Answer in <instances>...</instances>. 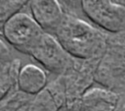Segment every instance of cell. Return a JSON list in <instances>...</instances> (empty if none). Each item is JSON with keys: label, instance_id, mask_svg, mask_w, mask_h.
<instances>
[{"label": "cell", "instance_id": "cell-1", "mask_svg": "<svg viewBox=\"0 0 125 111\" xmlns=\"http://www.w3.org/2000/svg\"><path fill=\"white\" fill-rule=\"evenodd\" d=\"M55 36L67 53L79 60L101 61L108 47L107 33L72 13L64 12Z\"/></svg>", "mask_w": 125, "mask_h": 111}, {"label": "cell", "instance_id": "cell-5", "mask_svg": "<svg viewBox=\"0 0 125 111\" xmlns=\"http://www.w3.org/2000/svg\"><path fill=\"white\" fill-rule=\"evenodd\" d=\"M81 9L94 24L112 33L125 32V4L123 1L83 0Z\"/></svg>", "mask_w": 125, "mask_h": 111}, {"label": "cell", "instance_id": "cell-7", "mask_svg": "<svg viewBox=\"0 0 125 111\" xmlns=\"http://www.w3.org/2000/svg\"><path fill=\"white\" fill-rule=\"evenodd\" d=\"M120 95L104 86L88 88L81 98L66 111H115Z\"/></svg>", "mask_w": 125, "mask_h": 111}, {"label": "cell", "instance_id": "cell-10", "mask_svg": "<svg viewBox=\"0 0 125 111\" xmlns=\"http://www.w3.org/2000/svg\"><path fill=\"white\" fill-rule=\"evenodd\" d=\"M63 104H65L64 83L62 77H58L34 97L28 111H58Z\"/></svg>", "mask_w": 125, "mask_h": 111}, {"label": "cell", "instance_id": "cell-11", "mask_svg": "<svg viewBox=\"0 0 125 111\" xmlns=\"http://www.w3.org/2000/svg\"><path fill=\"white\" fill-rule=\"evenodd\" d=\"M47 86V75L42 68L34 64H26L21 67L18 79L19 90L25 94L36 96Z\"/></svg>", "mask_w": 125, "mask_h": 111}, {"label": "cell", "instance_id": "cell-4", "mask_svg": "<svg viewBox=\"0 0 125 111\" xmlns=\"http://www.w3.org/2000/svg\"><path fill=\"white\" fill-rule=\"evenodd\" d=\"M43 33L44 30L32 16L24 12L15 15L1 28L2 38L15 49L24 54L29 53Z\"/></svg>", "mask_w": 125, "mask_h": 111}, {"label": "cell", "instance_id": "cell-8", "mask_svg": "<svg viewBox=\"0 0 125 111\" xmlns=\"http://www.w3.org/2000/svg\"><path fill=\"white\" fill-rule=\"evenodd\" d=\"M28 5L32 18L44 32L55 35L64 17L61 2L57 0H32L28 2Z\"/></svg>", "mask_w": 125, "mask_h": 111}, {"label": "cell", "instance_id": "cell-12", "mask_svg": "<svg viewBox=\"0 0 125 111\" xmlns=\"http://www.w3.org/2000/svg\"><path fill=\"white\" fill-rule=\"evenodd\" d=\"M34 97L17 89L1 99V111H28Z\"/></svg>", "mask_w": 125, "mask_h": 111}, {"label": "cell", "instance_id": "cell-3", "mask_svg": "<svg viewBox=\"0 0 125 111\" xmlns=\"http://www.w3.org/2000/svg\"><path fill=\"white\" fill-rule=\"evenodd\" d=\"M28 55L39 62L46 70L58 77L65 76L75 65L76 59L73 58L55 35L44 32L34 46L30 49Z\"/></svg>", "mask_w": 125, "mask_h": 111}, {"label": "cell", "instance_id": "cell-13", "mask_svg": "<svg viewBox=\"0 0 125 111\" xmlns=\"http://www.w3.org/2000/svg\"><path fill=\"white\" fill-rule=\"evenodd\" d=\"M29 1L23 0H1L0 1V26L1 28L12 17L21 12V10Z\"/></svg>", "mask_w": 125, "mask_h": 111}, {"label": "cell", "instance_id": "cell-9", "mask_svg": "<svg viewBox=\"0 0 125 111\" xmlns=\"http://www.w3.org/2000/svg\"><path fill=\"white\" fill-rule=\"evenodd\" d=\"M0 90L1 99L18 89V79L21 69V62L13 58L4 39H1L0 49Z\"/></svg>", "mask_w": 125, "mask_h": 111}, {"label": "cell", "instance_id": "cell-2", "mask_svg": "<svg viewBox=\"0 0 125 111\" xmlns=\"http://www.w3.org/2000/svg\"><path fill=\"white\" fill-rule=\"evenodd\" d=\"M95 80L120 97L125 93V32L108 38V47L99 63Z\"/></svg>", "mask_w": 125, "mask_h": 111}, {"label": "cell", "instance_id": "cell-6", "mask_svg": "<svg viewBox=\"0 0 125 111\" xmlns=\"http://www.w3.org/2000/svg\"><path fill=\"white\" fill-rule=\"evenodd\" d=\"M100 61H86L76 59L74 67L62 76L65 90V107L66 110L71 108L90 88L92 82L95 80V74Z\"/></svg>", "mask_w": 125, "mask_h": 111}]
</instances>
